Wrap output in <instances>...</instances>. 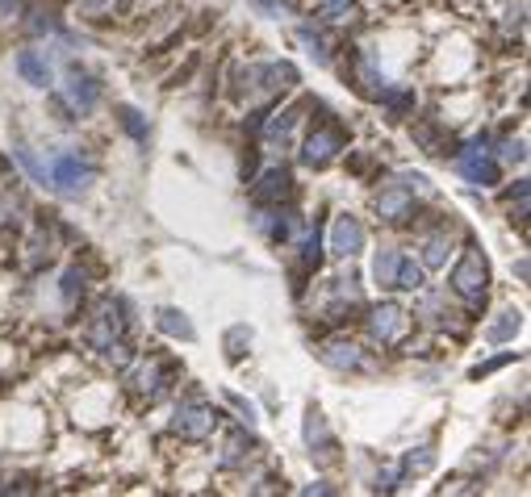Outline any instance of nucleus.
Returning <instances> with one entry per match:
<instances>
[{"label":"nucleus","instance_id":"nucleus-28","mask_svg":"<svg viewBox=\"0 0 531 497\" xmlns=\"http://www.w3.org/2000/svg\"><path fill=\"white\" fill-rule=\"evenodd\" d=\"M247 347H251V326H230L226 330V360L239 364Z\"/></svg>","mask_w":531,"mask_h":497},{"label":"nucleus","instance_id":"nucleus-6","mask_svg":"<svg viewBox=\"0 0 531 497\" xmlns=\"http://www.w3.org/2000/svg\"><path fill=\"white\" fill-rule=\"evenodd\" d=\"M306 447H310V456L318 464H335L339 460V443L331 435L327 418H322V410H314V406L306 410Z\"/></svg>","mask_w":531,"mask_h":497},{"label":"nucleus","instance_id":"nucleus-8","mask_svg":"<svg viewBox=\"0 0 531 497\" xmlns=\"http://www.w3.org/2000/svg\"><path fill=\"white\" fill-rule=\"evenodd\" d=\"M51 184L63 193H80L92 184V163H84L80 155H55L51 159Z\"/></svg>","mask_w":531,"mask_h":497},{"label":"nucleus","instance_id":"nucleus-35","mask_svg":"<svg viewBox=\"0 0 531 497\" xmlns=\"http://www.w3.org/2000/svg\"><path fill=\"white\" fill-rule=\"evenodd\" d=\"M226 401H230V406H235L239 414H247V422H251V418H256V410H251V406H247V401H243L239 393H226Z\"/></svg>","mask_w":531,"mask_h":497},{"label":"nucleus","instance_id":"nucleus-10","mask_svg":"<svg viewBox=\"0 0 531 497\" xmlns=\"http://www.w3.org/2000/svg\"><path fill=\"white\" fill-rule=\"evenodd\" d=\"M67 101H72V109H80V113L97 109V101H101V84H97V76H88V71H84L80 63L67 67Z\"/></svg>","mask_w":531,"mask_h":497},{"label":"nucleus","instance_id":"nucleus-15","mask_svg":"<svg viewBox=\"0 0 531 497\" xmlns=\"http://www.w3.org/2000/svg\"><path fill=\"white\" fill-rule=\"evenodd\" d=\"M352 84L364 92V97H381V92H385V76L373 67L368 55H352Z\"/></svg>","mask_w":531,"mask_h":497},{"label":"nucleus","instance_id":"nucleus-36","mask_svg":"<svg viewBox=\"0 0 531 497\" xmlns=\"http://www.w3.org/2000/svg\"><path fill=\"white\" fill-rule=\"evenodd\" d=\"M84 13H109L113 9V0H80Z\"/></svg>","mask_w":531,"mask_h":497},{"label":"nucleus","instance_id":"nucleus-4","mask_svg":"<svg viewBox=\"0 0 531 497\" xmlns=\"http://www.w3.org/2000/svg\"><path fill=\"white\" fill-rule=\"evenodd\" d=\"M456 159H460V172H465V180H473L481 188H494L502 180L498 159H490V151H486V138H477L469 151H456Z\"/></svg>","mask_w":531,"mask_h":497},{"label":"nucleus","instance_id":"nucleus-30","mask_svg":"<svg viewBox=\"0 0 531 497\" xmlns=\"http://www.w3.org/2000/svg\"><path fill=\"white\" fill-rule=\"evenodd\" d=\"M435 464V452H431V447H419V456H406V464H402V477H410V472H414V477H419V472H427Z\"/></svg>","mask_w":531,"mask_h":497},{"label":"nucleus","instance_id":"nucleus-37","mask_svg":"<svg viewBox=\"0 0 531 497\" xmlns=\"http://www.w3.org/2000/svg\"><path fill=\"white\" fill-rule=\"evenodd\" d=\"M322 5H327V13H343V9L352 5V0H322Z\"/></svg>","mask_w":531,"mask_h":497},{"label":"nucleus","instance_id":"nucleus-23","mask_svg":"<svg viewBox=\"0 0 531 497\" xmlns=\"http://www.w3.org/2000/svg\"><path fill=\"white\" fill-rule=\"evenodd\" d=\"M423 264H427V268H444V264H448V226H440L435 234H427V243H423Z\"/></svg>","mask_w":531,"mask_h":497},{"label":"nucleus","instance_id":"nucleus-22","mask_svg":"<svg viewBox=\"0 0 531 497\" xmlns=\"http://www.w3.org/2000/svg\"><path fill=\"white\" fill-rule=\"evenodd\" d=\"M519 330H523V314H519V310H502L498 322H490L486 335H490V343H511Z\"/></svg>","mask_w":531,"mask_h":497},{"label":"nucleus","instance_id":"nucleus-26","mask_svg":"<svg viewBox=\"0 0 531 497\" xmlns=\"http://www.w3.org/2000/svg\"><path fill=\"white\" fill-rule=\"evenodd\" d=\"M118 122H122V130H126L134 142H147V134H151V130H147V117L138 113L134 105H118Z\"/></svg>","mask_w":531,"mask_h":497},{"label":"nucleus","instance_id":"nucleus-32","mask_svg":"<svg viewBox=\"0 0 531 497\" xmlns=\"http://www.w3.org/2000/svg\"><path fill=\"white\" fill-rule=\"evenodd\" d=\"M76 293H84V272H80V268H72V272L63 276V297L76 301Z\"/></svg>","mask_w":531,"mask_h":497},{"label":"nucleus","instance_id":"nucleus-21","mask_svg":"<svg viewBox=\"0 0 531 497\" xmlns=\"http://www.w3.org/2000/svg\"><path fill=\"white\" fill-rule=\"evenodd\" d=\"M398 264H402V251H394V247H381V251H377V264H373V280L381 284V289H394Z\"/></svg>","mask_w":531,"mask_h":497},{"label":"nucleus","instance_id":"nucleus-17","mask_svg":"<svg viewBox=\"0 0 531 497\" xmlns=\"http://www.w3.org/2000/svg\"><path fill=\"white\" fill-rule=\"evenodd\" d=\"M297 117H302V109H285V113H276L272 117V122H268V117H264V134H268V142H276V147H289V138H293V126H297Z\"/></svg>","mask_w":531,"mask_h":497},{"label":"nucleus","instance_id":"nucleus-3","mask_svg":"<svg viewBox=\"0 0 531 497\" xmlns=\"http://www.w3.org/2000/svg\"><path fill=\"white\" fill-rule=\"evenodd\" d=\"M218 410L214 406H205V401H180V410H176V418H172V431L180 435V439H210L214 435V426H218Z\"/></svg>","mask_w":531,"mask_h":497},{"label":"nucleus","instance_id":"nucleus-27","mask_svg":"<svg viewBox=\"0 0 531 497\" xmlns=\"http://www.w3.org/2000/svg\"><path fill=\"white\" fill-rule=\"evenodd\" d=\"M335 284H339V289H335V293H348V297H360V293L352 289V284H356L352 276H348V280H335ZM348 314H364V301H352V305H335V310H331V322H335V326H339V322H352Z\"/></svg>","mask_w":531,"mask_h":497},{"label":"nucleus","instance_id":"nucleus-2","mask_svg":"<svg viewBox=\"0 0 531 497\" xmlns=\"http://www.w3.org/2000/svg\"><path fill=\"white\" fill-rule=\"evenodd\" d=\"M348 147V130H343L335 117L327 113L322 122L310 126V138H306V147H302V163L306 168H327V163Z\"/></svg>","mask_w":531,"mask_h":497},{"label":"nucleus","instance_id":"nucleus-11","mask_svg":"<svg viewBox=\"0 0 531 497\" xmlns=\"http://www.w3.org/2000/svg\"><path fill=\"white\" fill-rule=\"evenodd\" d=\"M331 251L343 255V259H352L356 251H364V226H360V218H352V213L335 218V226H331Z\"/></svg>","mask_w":531,"mask_h":497},{"label":"nucleus","instance_id":"nucleus-38","mask_svg":"<svg viewBox=\"0 0 531 497\" xmlns=\"http://www.w3.org/2000/svg\"><path fill=\"white\" fill-rule=\"evenodd\" d=\"M13 5H17V0H0V13H13Z\"/></svg>","mask_w":531,"mask_h":497},{"label":"nucleus","instance_id":"nucleus-33","mask_svg":"<svg viewBox=\"0 0 531 497\" xmlns=\"http://www.w3.org/2000/svg\"><path fill=\"white\" fill-rule=\"evenodd\" d=\"M511 360H515V355H511V351H506V355H494V360H490V364H481V368H473V381H481V376H490L494 368H502V364H511Z\"/></svg>","mask_w":531,"mask_h":497},{"label":"nucleus","instance_id":"nucleus-9","mask_svg":"<svg viewBox=\"0 0 531 497\" xmlns=\"http://www.w3.org/2000/svg\"><path fill=\"white\" fill-rule=\"evenodd\" d=\"M293 193H297L293 172L289 168H268L260 176V184L251 188V201L256 205H285V201H293Z\"/></svg>","mask_w":531,"mask_h":497},{"label":"nucleus","instance_id":"nucleus-34","mask_svg":"<svg viewBox=\"0 0 531 497\" xmlns=\"http://www.w3.org/2000/svg\"><path fill=\"white\" fill-rule=\"evenodd\" d=\"M502 159L523 163V142H502Z\"/></svg>","mask_w":531,"mask_h":497},{"label":"nucleus","instance_id":"nucleus-18","mask_svg":"<svg viewBox=\"0 0 531 497\" xmlns=\"http://www.w3.org/2000/svg\"><path fill=\"white\" fill-rule=\"evenodd\" d=\"M118 339H122V318H113V314H101V318H97V326L88 330V343L97 347V351H109Z\"/></svg>","mask_w":531,"mask_h":497},{"label":"nucleus","instance_id":"nucleus-12","mask_svg":"<svg viewBox=\"0 0 531 497\" xmlns=\"http://www.w3.org/2000/svg\"><path fill=\"white\" fill-rule=\"evenodd\" d=\"M268 213H260L256 218V230L264 234V239H272V243H289V234L297 230V213H289V209H281V205H264Z\"/></svg>","mask_w":531,"mask_h":497},{"label":"nucleus","instance_id":"nucleus-25","mask_svg":"<svg viewBox=\"0 0 531 497\" xmlns=\"http://www.w3.org/2000/svg\"><path fill=\"white\" fill-rule=\"evenodd\" d=\"M377 101H385L389 117H394V122H402V117L414 109V92H410V88H385Z\"/></svg>","mask_w":531,"mask_h":497},{"label":"nucleus","instance_id":"nucleus-14","mask_svg":"<svg viewBox=\"0 0 531 497\" xmlns=\"http://www.w3.org/2000/svg\"><path fill=\"white\" fill-rule=\"evenodd\" d=\"M414 142L427 151V155H456L460 147L440 130V122L435 117H423V122H414Z\"/></svg>","mask_w":531,"mask_h":497},{"label":"nucleus","instance_id":"nucleus-24","mask_svg":"<svg viewBox=\"0 0 531 497\" xmlns=\"http://www.w3.org/2000/svg\"><path fill=\"white\" fill-rule=\"evenodd\" d=\"M427 284V272L423 264H414V259L402 255V264H398V276H394V289H406V293H419Z\"/></svg>","mask_w":531,"mask_h":497},{"label":"nucleus","instance_id":"nucleus-5","mask_svg":"<svg viewBox=\"0 0 531 497\" xmlns=\"http://www.w3.org/2000/svg\"><path fill=\"white\" fill-rule=\"evenodd\" d=\"M406 326H410V318H406L402 305H394V301H385V305H377V310L368 314V330H373V339L385 343V347H394L406 335Z\"/></svg>","mask_w":531,"mask_h":497},{"label":"nucleus","instance_id":"nucleus-19","mask_svg":"<svg viewBox=\"0 0 531 497\" xmlns=\"http://www.w3.org/2000/svg\"><path fill=\"white\" fill-rule=\"evenodd\" d=\"M155 326L164 330V335H172V339H184V343H193V339H197L193 322L184 318L180 310H159V314H155Z\"/></svg>","mask_w":531,"mask_h":497},{"label":"nucleus","instance_id":"nucleus-16","mask_svg":"<svg viewBox=\"0 0 531 497\" xmlns=\"http://www.w3.org/2000/svg\"><path fill=\"white\" fill-rule=\"evenodd\" d=\"M17 71L26 76V84L34 88H46L51 84V63H46L38 51H17Z\"/></svg>","mask_w":531,"mask_h":497},{"label":"nucleus","instance_id":"nucleus-7","mask_svg":"<svg viewBox=\"0 0 531 497\" xmlns=\"http://www.w3.org/2000/svg\"><path fill=\"white\" fill-rule=\"evenodd\" d=\"M377 213L385 222L394 226H406L414 218V188L410 184H385L377 193Z\"/></svg>","mask_w":531,"mask_h":497},{"label":"nucleus","instance_id":"nucleus-29","mask_svg":"<svg viewBox=\"0 0 531 497\" xmlns=\"http://www.w3.org/2000/svg\"><path fill=\"white\" fill-rule=\"evenodd\" d=\"M26 30H30V34H55L59 21H55L51 9H38V5H34V9H30V21H26Z\"/></svg>","mask_w":531,"mask_h":497},{"label":"nucleus","instance_id":"nucleus-20","mask_svg":"<svg viewBox=\"0 0 531 497\" xmlns=\"http://www.w3.org/2000/svg\"><path fill=\"white\" fill-rule=\"evenodd\" d=\"M256 439H251L247 431H235V435H230V443H226V452H222V464L226 468H239L243 460H251V456H256Z\"/></svg>","mask_w":531,"mask_h":497},{"label":"nucleus","instance_id":"nucleus-31","mask_svg":"<svg viewBox=\"0 0 531 497\" xmlns=\"http://www.w3.org/2000/svg\"><path fill=\"white\" fill-rule=\"evenodd\" d=\"M13 155H17V159H21V168H26V172H30V176H34V180H38V184H46V168H42V163H38V159H34V155H30V151H26V147H17V151H13Z\"/></svg>","mask_w":531,"mask_h":497},{"label":"nucleus","instance_id":"nucleus-1","mask_svg":"<svg viewBox=\"0 0 531 497\" xmlns=\"http://www.w3.org/2000/svg\"><path fill=\"white\" fill-rule=\"evenodd\" d=\"M448 284H452L456 297H465L469 305H481V301H486V293H490V259L469 243L465 255H460V264L452 268Z\"/></svg>","mask_w":531,"mask_h":497},{"label":"nucleus","instance_id":"nucleus-13","mask_svg":"<svg viewBox=\"0 0 531 497\" xmlns=\"http://www.w3.org/2000/svg\"><path fill=\"white\" fill-rule=\"evenodd\" d=\"M318 360L327 364V368H339V372H356V368H364L360 347H356V343H343V339L322 343V347H318Z\"/></svg>","mask_w":531,"mask_h":497}]
</instances>
